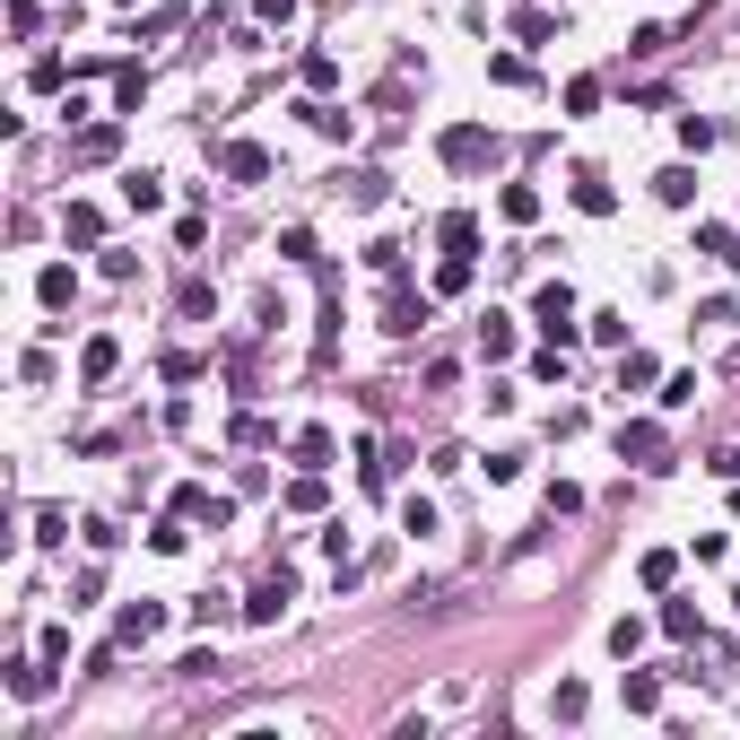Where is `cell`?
I'll return each mask as SVG.
<instances>
[{
	"mask_svg": "<svg viewBox=\"0 0 740 740\" xmlns=\"http://www.w3.org/2000/svg\"><path fill=\"white\" fill-rule=\"evenodd\" d=\"M531 323L567 349V340H575V288H567V279H540V288H531Z\"/></svg>",
	"mask_w": 740,
	"mask_h": 740,
	"instance_id": "obj_1",
	"label": "cell"
},
{
	"mask_svg": "<svg viewBox=\"0 0 740 740\" xmlns=\"http://www.w3.org/2000/svg\"><path fill=\"white\" fill-rule=\"evenodd\" d=\"M148 105V70H114V114H139Z\"/></svg>",
	"mask_w": 740,
	"mask_h": 740,
	"instance_id": "obj_27",
	"label": "cell"
},
{
	"mask_svg": "<svg viewBox=\"0 0 740 740\" xmlns=\"http://www.w3.org/2000/svg\"><path fill=\"white\" fill-rule=\"evenodd\" d=\"M514 35H523V44H549L558 18H549V9H514Z\"/></svg>",
	"mask_w": 740,
	"mask_h": 740,
	"instance_id": "obj_31",
	"label": "cell"
},
{
	"mask_svg": "<svg viewBox=\"0 0 740 740\" xmlns=\"http://www.w3.org/2000/svg\"><path fill=\"white\" fill-rule=\"evenodd\" d=\"M218 175H227V183H270V148H261V139H227V148H218Z\"/></svg>",
	"mask_w": 740,
	"mask_h": 740,
	"instance_id": "obj_6",
	"label": "cell"
},
{
	"mask_svg": "<svg viewBox=\"0 0 740 740\" xmlns=\"http://www.w3.org/2000/svg\"><path fill=\"white\" fill-rule=\"evenodd\" d=\"M697 253H715L724 270H740V227H715V218H697Z\"/></svg>",
	"mask_w": 740,
	"mask_h": 740,
	"instance_id": "obj_19",
	"label": "cell"
},
{
	"mask_svg": "<svg viewBox=\"0 0 740 740\" xmlns=\"http://www.w3.org/2000/svg\"><path fill=\"white\" fill-rule=\"evenodd\" d=\"M61 236H70V245H105V210H97V201H70V210H61Z\"/></svg>",
	"mask_w": 740,
	"mask_h": 740,
	"instance_id": "obj_13",
	"label": "cell"
},
{
	"mask_svg": "<svg viewBox=\"0 0 740 740\" xmlns=\"http://www.w3.org/2000/svg\"><path fill=\"white\" fill-rule=\"evenodd\" d=\"M114 367H123V340H114V332H97V340L79 349V383H105Z\"/></svg>",
	"mask_w": 740,
	"mask_h": 740,
	"instance_id": "obj_12",
	"label": "cell"
},
{
	"mask_svg": "<svg viewBox=\"0 0 740 740\" xmlns=\"http://www.w3.org/2000/svg\"><path fill=\"white\" fill-rule=\"evenodd\" d=\"M489 148H496V139H489L480 123H453L445 139H436V157H445L453 175H480V166H489Z\"/></svg>",
	"mask_w": 740,
	"mask_h": 740,
	"instance_id": "obj_5",
	"label": "cell"
},
{
	"mask_svg": "<svg viewBox=\"0 0 740 740\" xmlns=\"http://www.w3.org/2000/svg\"><path fill=\"white\" fill-rule=\"evenodd\" d=\"M427 323H436V296H418L410 279H392V288H383V332L410 340V332H427Z\"/></svg>",
	"mask_w": 740,
	"mask_h": 740,
	"instance_id": "obj_2",
	"label": "cell"
},
{
	"mask_svg": "<svg viewBox=\"0 0 740 740\" xmlns=\"http://www.w3.org/2000/svg\"><path fill=\"white\" fill-rule=\"evenodd\" d=\"M636 584H644V593H671V584H680V549H644V558H636Z\"/></svg>",
	"mask_w": 740,
	"mask_h": 740,
	"instance_id": "obj_14",
	"label": "cell"
},
{
	"mask_svg": "<svg viewBox=\"0 0 740 740\" xmlns=\"http://www.w3.org/2000/svg\"><path fill=\"white\" fill-rule=\"evenodd\" d=\"M35 653H44L53 671H61V662H70V627H44V636H35Z\"/></svg>",
	"mask_w": 740,
	"mask_h": 740,
	"instance_id": "obj_41",
	"label": "cell"
},
{
	"mask_svg": "<svg viewBox=\"0 0 740 740\" xmlns=\"http://www.w3.org/2000/svg\"><path fill=\"white\" fill-rule=\"evenodd\" d=\"M575 210H584V218H610V210H618V192L602 183V175H593V166L575 175Z\"/></svg>",
	"mask_w": 740,
	"mask_h": 740,
	"instance_id": "obj_20",
	"label": "cell"
},
{
	"mask_svg": "<svg viewBox=\"0 0 740 740\" xmlns=\"http://www.w3.org/2000/svg\"><path fill=\"white\" fill-rule=\"evenodd\" d=\"M70 540V514L61 505H35V549H61Z\"/></svg>",
	"mask_w": 740,
	"mask_h": 740,
	"instance_id": "obj_29",
	"label": "cell"
},
{
	"mask_svg": "<svg viewBox=\"0 0 740 740\" xmlns=\"http://www.w3.org/2000/svg\"><path fill=\"white\" fill-rule=\"evenodd\" d=\"M593 105H602V79H593V70H584V79H567V114H593Z\"/></svg>",
	"mask_w": 740,
	"mask_h": 740,
	"instance_id": "obj_39",
	"label": "cell"
},
{
	"mask_svg": "<svg viewBox=\"0 0 740 740\" xmlns=\"http://www.w3.org/2000/svg\"><path fill=\"white\" fill-rule=\"evenodd\" d=\"M305 88L332 97V88H340V61H332V53H305Z\"/></svg>",
	"mask_w": 740,
	"mask_h": 740,
	"instance_id": "obj_33",
	"label": "cell"
},
{
	"mask_svg": "<svg viewBox=\"0 0 740 740\" xmlns=\"http://www.w3.org/2000/svg\"><path fill=\"white\" fill-rule=\"evenodd\" d=\"M123 201H131V210H166V183H157V175H131Z\"/></svg>",
	"mask_w": 740,
	"mask_h": 740,
	"instance_id": "obj_34",
	"label": "cell"
},
{
	"mask_svg": "<svg viewBox=\"0 0 740 740\" xmlns=\"http://www.w3.org/2000/svg\"><path fill=\"white\" fill-rule=\"evenodd\" d=\"M175 514H192V523L227 531V523H236V496H210V489H175Z\"/></svg>",
	"mask_w": 740,
	"mask_h": 740,
	"instance_id": "obj_7",
	"label": "cell"
},
{
	"mask_svg": "<svg viewBox=\"0 0 740 740\" xmlns=\"http://www.w3.org/2000/svg\"><path fill=\"white\" fill-rule=\"evenodd\" d=\"M288 514H323V471H305V480L288 489Z\"/></svg>",
	"mask_w": 740,
	"mask_h": 740,
	"instance_id": "obj_36",
	"label": "cell"
},
{
	"mask_svg": "<svg viewBox=\"0 0 740 740\" xmlns=\"http://www.w3.org/2000/svg\"><path fill=\"white\" fill-rule=\"evenodd\" d=\"M462 288H471V253H445L436 261V296H462Z\"/></svg>",
	"mask_w": 740,
	"mask_h": 740,
	"instance_id": "obj_28",
	"label": "cell"
},
{
	"mask_svg": "<svg viewBox=\"0 0 740 740\" xmlns=\"http://www.w3.org/2000/svg\"><path fill=\"white\" fill-rule=\"evenodd\" d=\"M715 139H724V123H706V114H680V148H697V157H706Z\"/></svg>",
	"mask_w": 740,
	"mask_h": 740,
	"instance_id": "obj_30",
	"label": "cell"
},
{
	"mask_svg": "<svg viewBox=\"0 0 740 740\" xmlns=\"http://www.w3.org/2000/svg\"><path fill=\"white\" fill-rule=\"evenodd\" d=\"M44 688H53V662H44V653H35V662H9V697H26V706H35Z\"/></svg>",
	"mask_w": 740,
	"mask_h": 740,
	"instance_id": "obj_18",
	"label": "cell"
},
{
	"mask_svg": "<svg viewBox=\"0 0 740 740\" xmlns=\"http://www.w3.org/2000/svg\"><path fill=\"white\" fill-rule=\"evenodd\" d=\"M114 148H123V123H88L79 139H70V166H105Z\"/></svg>",
	"mask_w": 740,
	"mask_h": 740,
	"instance_id": "obj_10",
	"label": "cell"
},
{
	"mask_svg": "<svg viewBox=\"0 0 740 740\" xmlns=\"http://www.w3.org/2000/svg\"><path fill=\"white\" fill-rule=\"evenodd\" d=\"M496 210H505L514 227H531V218H540V192H531V183H505V192H496Z\"/></svg>",
	"mask_w": 740,
	"mask_h": 740,
	"instance_id": "obj_24",
	"label": "cell"
},
{
	"mask_svg": "<svg viewBox=\"0 0 740 740\" xmlns=\"http://www.w3.org/2000/svg\"><path fill=\"white\" fill-rule=\"evenodd\" d=\"M732 523H740V480H732Z\"/></svg>",
	"mask_w": 740,
	"mask_h": 740,
	"instance_id": "obj_48",
	"label": "cell"
},
{
	"mask_svg": "<svg viewBox=\"0 0 740 740\" xmlns=\"http://www.w3.org/2000/svg\"><path fill=\"white\" fill-rule=\"evenodd\" d=\"M706 471H715V480H740V445H715V453H706Z\"/></svg>",
	"mask_w": 740,
	"mask_h": 740,
	"instance_id": "obj_45",
	"label": "cell"
},
{
	"mask_svg": "<svg viewBox=\"0 0 740 740\" xmlns=\"http://www.w3.org/2000/svg\"><path fill=\"white\" fill-rule=\"evenodd\" d=\"M644 383H653V358H644V349H627V358H618V392H644Z\"/></svg>",
	"mask_w": 740,
	"mask_h": 740,
	"instance_id": "obj_35",
	"label": "cell"
},
{
	"mask_svg": "<svg viewBox=\"0 0 740 740\" xmlns=\"http://www.w3.org/2000/svg\"><path fill=\"white\" fill-rule=\"evenodd\" d=\"M148 549H157V558H183V549H192V514H166V523L148 531Z\"/></svg>",
	"mask_w": 740,
	"mask_h": 740,
	"instance_id": "obj_23",
	"label": "cell"
},
{
	"mask_svg": "<svg viewBox=\"0 0 740 740\" xmlns=\"http://www.w3.org/2000/svg\"><path fill=\"white\" fill-rule=\"evenodd\" d=\"M61 79H70V61H61V53H35V70H26V88H44V97H53Z\"/></svg>",
	"mask_w": 740,
	"mask_h": 740,
	"instance_id": "obj_32",
	"label": "cell"
},
{
	"mask_svg": "<svg viewBox=\"0 0 740 740\" xmlns=\"http://www.w3.org/2000/svg\"><path fill=\"white\" fill-rule=\"evenodd\" d=\"M618 462H636V471H671V436H662L653 418H627V427H618Z\"/></svg>",
	"mask_w": 740,
	"mask_h": 740,
	"instance_id": "obj_4",
	"label": "cell"
},
{
	"mask_svg": "<svg viewBox=\"0 0 740 740\" xmlns=\"http://www.w3.org/2000/svg\"><path fill=\"white\" fill-rule=\"evenodd\" d=\"M253 9H261V26H288L296 18V0H253Z\"/></svg>",
	"mask_w": 740,
	"mask_h": 740,
	"instance_id": "obj_46",
	"label": "cell"
},
{
	"mask_svg": "<svg viewBox=\"0 0 740 740\" xmlns=\"http://www.w3.org/2000/svg\"><path fill=\"white\" fill-rule=\"evenodd\" d=\"M480 358H489V367L514 358V314H489V323H480Z\"/></svg>",
	"mask_w": 740,
	"mask_h": 740,
	"instance_id": "obj_22",
	"label": "cell"
},
{
	"mask_svg": "<svg viewBox=\"0 0 740 740\" xmlns=\"http://www.w3.org/2000/svg\"><path fill=\"white\" fill-rule=\"evenodd\" d=\"M279 261H314V227H288V236H279Z\"/></svg>",
	"mask_w": 740,
	"mask_h": 740,
	"instance_id": "obj_42",
	"label": "cell"
},
{
	"mask_svg": "<svg viewBox=\"0 0 740 740\" xmlns=\"http://www.w3.org/2000/svg\"><path fill=\"white\" fill-rule=\"evenodd\" d=\"M288 462H296V471H323V462H332V427H296Z\"/></svg>",
	"mask_w": 740,
	"mask_h": 740,
	"instance_id": "obj_17",
	"label": "cell"
},
{
	"mask_svg": "<svg viewBox=\"0 0 740 740\" xmlns=\"http://www.w3.org/2000/svg\"><path fill=\"white\" fill-rule=\"evenodd\" d=\"M593 340H602V349H627V314H593Z\"/></svg>",
	"mask_w": 740,
	"mask_h": 740,
	"instance_id": "obj_43",
	"label": "cell"
},
{
	"mask_svg": "<svg viewBox=\"0 0 740 740\" xmlns=\"http://www.w3.org/2000/svg\"><path fill=\"white\" fill-rule=\"evenodd\" d=\"M618 706H627V715H662V680H653V671H627V680H618Z\"/></svg>",
	"mask_w": 740,
	"mask_h": 740,
	"instance_id": "obj_15",
	"label": "cell"
},
{
	"mask_svg": "<svg viewBox=\"0 0 740 740\" xmlns=\"http://www.w3.org/2000/svg\"><path fill=\"white\" fill-rule=\"evenodd\" d=\"M662 636H671V644H697L706 627H697V610H688V602H662Z\"/></svg>",
	"mask_w": 740,
	"mask_h": 740,
	"instance_id": "obj_26",
	"label": "cell"
},
{
	"mask_svg": "<svg viewBox=\"0 0 740 740\" xmlns=\"http://www.w3.org/2000/svg\"><path fill=\"white\" fill-rule=\"evenodd\" d=\"M288 602H296V567H270V575L245 593V627H279V618H288Z\"/></svg>",
	"mask_w": 740,
	"mask_h": 740,
	"instance_id": "obj_3",
	"label": "cell"
},
{
	"mask_svg": "<svg viewBox=\"0 0 740 740\" xmlns=\"http://www.w3.org/2000/svg\"><path fill=\"white\" fill-rule=\"evenodd\" d=\"M123 9H131V0H123Z\"/></svg>",
	"mask_w": 740,
	"mask_h": 740,
	"instance_id": "obj_49",
	"label": "cell"
},
{
	"mask_svg": "<svg viewBox=\"0 0 740 740\" xmlns=\"http://www.w3.org/2000/svg\"><path fill=\"white\" fill-rule=\"evenodd\" d=\"M584 706H593V688H584V680H558V697H549V715H558V724H584Z\"/></svg>",
	"mask_w": 740,
	"mask_h": 740,
	"instance_id": "obj_25",
	"label": "cell"
},
{
	"mask_svg": "<svg viewBox=\"0 0 740 740\" xmlns=\"http://www.w3.org/2000/svg\"><path fill=\"white\" fill-rule=\"evenodd\" d=\"M157 627H166V610H157V602H131V610L114 618V644H123V653H131V644H157Z\"/></svg>",
	"mask_w": 740,
	"mask_h": 740,
	"instance_id": "obj_9",
	"label": "cell"
},
{
	"mask_svg": "<svg viewBox=\"0 0 740 740\" xmlns=\"http://www.w3.org/2000/svg\"><path fill=\"white\" fill-rule=\"evenodd\" d=\"M436 245L445 253H480V210H445V218H436Z\"/></svg>",
	"mask_w": 740,
	"mask_h": 740,
	"instance_id": "obj_11",
	"label": "cell"
},
{
	"mask_svg": "<svg viewBox=\"0 0 740 740\" xmlns=\"http://www.w3.org/2000/svg\"><path fill=\"white\" fill-rule=\"evenodd\" d=\"M349 201H358V210H383V201H392V175H383V166H358V175H349Z\"/></svg>",
	"mask_w": 740,
	"mask_h": 740,
	"instance_id": "obj_21",
	"label": "cell"
},
{
	"mask_svg": "<svg viewBox=\"0 0 740 740\" xmlns=\"http://www.w3.org/2000/svg\"><path fill=\"white\" fill-rule=\"evenodd\" d=\"M70 296H79V270H70V261H44V270H35V305H44V314H61Z\"/></svg>",
	"mask_w": 740,
	"mask_h": 740,
	"instance_id": "obj_8",
	"label": "cell"
},
{
	"mask_svg": "<svg viewBox=\"0 0 740 740\" xmlns=\"http://www.w3.org/2000/svg\"><path fill=\"white\" fill-rule=\"evenodd\" d=\"M88 549H97V558H114V549H123V531H114L105 514H88Z\"/></svg>",
	"mask_w": 740,
	"mask_h": 740,
	"instance_id": "obj_40",
	"label": "cell"
},
{
	"mask_svg": "<svg viewBox=\"0 0 740 740\" xmlns=\"http://www.w3.org/2000/svg\"><path fill=\"white\" fill-rule=\"evenodd\" d=\"M367 270H374V279H401V245H392V236H374V245H367Z\"/></svg>",
	"mask_w": 740,
	"mask_h": 740,
	"instance_id": "obj_38",
	"label": "cell"
},
{
	"mask_svg": "<svg viewBox=\"0 0 740 740\" xmlns=\"http://www.w3.org/2000/svg\"><path fill=\"white\" fill-rule=\"evenodd\" d=\"M531 374H540V383H567V349H558V340H549V349H540V358H531Z\"/></svg>",
	"mask_w": 740,
	"mask_h": 740,
	"instance_id": "obj_44",
	"label": "cell"
},
{
	"mask_svg": "<svg viewBox=\"0 0 740 740\" xmlns=\"http://www.w3.org/2000/svg\"><path fill=\"white\" fill-rule=\"evenodd\" d=\"M653 201H662V210H688V201H697V175H688V166H662V175H653Z\"/></svg>",
	"mask_w": 740,
	"mask_h": 740,
	"instance_id": "obj_16",
	"label": "cell"
},
{
	"mask_svg": "<svg viewBox=\"0 0 740 740\" xmlns=\"http://www.w3.org/2000/svg\"><path fill=\"white\" fill-rule=\"evenodd\" d=\"M9 26H18V35H35V0H9Z\"/></svg>",
	"mask_w": 740,
	"mask_h": 740,
	"instance_id": "obj_47",
	"label": "cell"
},
{
	"mask_svg": "<svg viewBox=\"0 0 740 740\" xmlns=\"http://www.w3.org/2000/svg\"><path fill=\"white\" fill-rule=\"evenodd\" d=\"M636 644H644V618H610V653L618 662H636Z\"/></svg>",
	"mask_w": 740,
	"mask_h": 740,
	"instance_id": "obj_37",
	"label": "cell"
}]
</instances>
